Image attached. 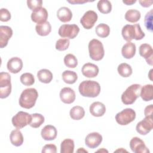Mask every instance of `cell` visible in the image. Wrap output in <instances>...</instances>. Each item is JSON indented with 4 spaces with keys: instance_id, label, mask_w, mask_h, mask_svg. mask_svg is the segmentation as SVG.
<instances>
[{
    "instance_id": "5bb4252c",
    "label": "cell",
    "mask_w": 153,
    "mask_h": 153,
    "mask_svg": "<svg viewBox=\"0 0 153 153\" xmlns=\"http://www.w3.org/2000/svg\"><path fill=\"white\" fill-rule=\"evenodd\" d=\"M139 53L140 56L143 57L147 63L151 66L153 65V50L152 46L148 44H142L139 48Z\"/></svg>"
},
{
    "instance_id": "f6af8a7d",
    "label": "cell",
    "mask_w": 153,
    "mask_h": 153,
    "mask_svg": "<svg viewBox=\"0 0 153 153\" xmlns=\"http://www.w3.org/2000/svg\"><path fill=\"white\" fill-rule=\"evenodd\" d=\"M69 3L72 4H82L86 2H91L90 1H85V0H72V1H67Z\"/></svg>"
},
{
    "instance_id": "8fae6325",
    "label": "cell",
    "mask_w": 153,
    "mask_h": 153,
    "mask_svg": "<svg viewBox=\"0 0 153 153\" xmlns=\"http://www.w3.org/2000/svg\"><path fill=\"white\" fill-rule=\"evenodd\" d=\"M153 127L152 117H145L142 121L139 122L136 127V131L141 135H146L149 133Z\"/></svg>"
},
{
    "instance_id": "ab89813d",
    "label": "cell",
    "mask_w": 153,
    "mask_h": 153,
    "mask_svg": "<svg viewBox=\"0 0 153 153\" xmlns=\"http://www.w3.org/2000/svg\"><path fill=\"white\" fill-rule=\"evenodd\" d=\"M27 5L28 8L33 12L42 7V1L41 0H28L27 1Z\"/></svg>"
},
{
    "instance_id": "3957f363",
    "label": "cell",
    "mask_w": 153,
    "mask_h": 153,
    "mask_svg": "<svg viewBox=\"0 0 153 153\" xmlns=\"http://www.w3.org/2000/svg\"><path fill=\"white\" fill-rule=\"evenodd\" d=\"M38 97V93L34 88L25 89L21 93L19 103V105L25 109H30L34 106Z\"/></svg>"
},
{
    "instance_id": "f1b7e54d",
    "label": "cell",
    "mask_w": 153,
    "mask_h": 153,
    "mask_svg": "<svg viewBox=\"0 0 153 153\" xmlns=\"http://www.w3.org/2000/svg\"><path fill=\"white\" fill-rule=\"evenodd\" d=\"M71 118L74 120H79L85 115L84 109L80 106H75L71 108L69 112Z\"/></svg>"
},
{
    "instance_id": "4fadbf2b",
    "label": "cell",
    "mask_w": 153,
    "mask_h": 153,
    "mask_svg": "<svg viewBox=\"0 0 153 153\" xmlns=\"http://www.w3.org/2000/svg\"><path fill=\"white\" fill-rule=\"evenodd\" d=\"M102 136L97 132H92L88 134L85 139V145L91 148H97L102 142Z\"/></svg>"
},
{
    "instance_id": "d590c367",
    "label": "cell",
    "mask_w": 153,
    "mask_h": 153,
    "mask_svg": "<svg viewBox=\"0 0 153 153\" xmlns=\"http://www.w3.org/2000/svg\"><path fill=\"white\" fill-rule=\"evenodd\" d=\"M65 65L70 68H75L78 65V60L72 54H68L64 57Z\"/></svg>"
},
{
    "instance_id": "6da1fadb",
    "label": "cell",
    "mask_w": 153,
    "mask_h": 153,
    "mask_svg": "<svg viewBox=\"0 0 153 153\" xmlns=\"http://www.w3.org/2000/svg\"><path fill=\"white\" fill-rule=\"evenodd\" d=\"M100 84L91 80H85L81 82L78 87L79 92L81 96L87 97H96L100 92Z\"/></svg>"
},
{
    "instance_id": "d4e9b609",
    "label": "cell",
    "mask_w": 153,
    "mask_h": 153,
    "mask_svg": "<svg viewBox=\"0 0 153 153\" xmlns=\"http://www.w3.org/2000/svg\"><path fill=\"white\" fill-rule=\"evenodd\" d=\"M140 96L142 100L148 102L153 99V85L152 84H146L141 87Z\"/></svg>"
},
{
    "instance_id": "ffe728a7",
    "label": "cell",
    "mask_w": 153,
    "mask_h": 153,
    "mask_svg": "<svg viewBox=\"0 0 153 153\" xmlns=\"http://www.w3.org/2000/svg\"><path fill=\"white\" fill-rule=\"evenodd\" d=\"M57 131L56 127L51 125L45 126L41 132V136L45 140H53L57 137Z\"/></svg>"
},
{
    "instance_id": "ba28073f",
    "label": "cell",
    "mask_w": 153,
    "mask_h": 153,
    "mask_svg": "<svg viewBox=\"0 0 153 153\" xmlns=\"http://www.w3.org/2000/svg\"><path fill=\"white\" fill-rule=\"evenodd\" d=\"M31 120V114L26 112L19 111L13 117L11 121L14 127L18 129H21L27 125H29Z\"/></svg>"
},
{
    "instance_id": "c3c4849f",
    "label": "cell",
    "mask_w": 153,
    "mask_h": 153,
    "mask_svg": "<svg viewBox=\"0 0 153 153\" xmlns=\"http://www.w3.org/2000/svg\"><path fill=\"white\" fill-rule=\"evenodd\" d=\"M97 152H108V151L107 150H106V149H103V148H102V149L98 150Z\"/></svg>"
},
{
    "instance_id": "d6a6232c",
    "label": "cell",
    "mask_w": 153,
    "mask_h": 153,
    "mask_svg": "<svg viewBox=\"0 0 153 153\" xmlns=\"http://www.w3.org/2000/svg\"><path fill=\"white\" fill-rule=\"evenodd\" d=\"M32 120L31 122L29 124V126L33 128H38L45 121L44 117L42 115L38 113H34L31 114Z\"/></svg>"
},
{
    "instance_id": "7402d4cb",
    "label": "cell",
    "mask_w": 153,
    "mask_h": 153,
    "mask_svg": "<svg viewBox=\"0 0 153 153\" xmlns=\"http://www.w3.org/2000/svg\"><path fill=\"white\" fill-rule=\"evenodd\" d=\"M136 45L131 42H127L121 48V54L123 56L127 59H131L136 54Z\"/></svg>"
},
{
    "instance_id": "ac0fdd59",
    "label": "cell",
    "mask_w": 153,
    "mask_h": 153,
    "mask_svg": "<svg viewBox=\"0 0 153 153\" xmlns=\"http://www.w3.org/2000/svg\"><path fill=\"white\" fill-rule=\"evenodd\" d=\"M48 16L47 10L44 7H41L32 13L31 19L32 22L39 24L47 22Z\"/></svg>"
},
{
    "instance_id": "7bdbcfd3",
    "label": "cell",
    "mask_w": 153,
    "mask_h": 153,
    "mask_svg": "<svg viewBox=\"0 0 153 153\" xmlns=\"http://www.w3.org/2000/svg\"><path fill=\"white\" fill-rule=\"evenodd\" d=\"M152 111H153V106L152 104L147 106L145 108V111H144L145 116V117H148V116L152 117Z\"/></svg>"
},
{
    "instance_id": "8d00e7d4",
    "label": "cell",
    "mask_w": 153,
    "mask_h": 153,
    "mask_svg": "<svg viewBox=\"0 0 153 153\" xmlns=\"http://www.w3.org/2000/svg\"><path fill=\"white\" fill-rule=\"evenodd\" d=\"M20 80L23 85L26 86L32 85L35 82V78L33 75L29 72L23 74L20 76Z\"/></svg>"
},
{
    "instance_id": "836d02e7",
    "label": "cell",
    "mask_w": 153,
    "mask_h": 153,
    "mask_svg": "<svg viewBox=\"0 0 153 153\" xmlns=\"http://www.w3.org/2000/svg\"><path fill=\"white\" fill-rule=\"evenodd\" d=\"M98 10L102 14H108L112 10V4L109 1L100 0L97 2Z\"/></svg>"
},
{
    "instance_id": "484cf974",
    "label": "cell",
    "mask_w": 153,
    "mask_h": 153,
    "mask_svg": "<svg viewBox=\"0 0 153 153\" xmlns=\"http://www.w3.org/2000/svg\"><path fill=\"white\" fill-rule=\"evenodd\" d=\"M37 77L41 82L48 84L53 79V74L48 69H42L37 72Z\"/></svg>"
},
{
    "instance_id": "74e56055",
    "label": "cell",
    "mask_w": 153,
    "mask_h": 153,
    "mask_svg": "<svg viewBox=\"0 0 153 153\" xmlns=\"http://www.w3.org/2000/svg\"><path fill=\"white\" fill-rule=\"evenodd\" d=\"M152 14H153V10L151 9L149 11H148L144 19V24L148 30L152 32L153 30V26H152Z\"/></svg>"
},
{
    "instance_id": "d6986e66",
    "label": "cell",
    "mask_w": 153,
    "mask_h": 153,
    "mask_svg": "<svg viewBox=\"0 0 153 153\" xmlns=\"http://www.w3.org/2000/svg\"><path fill=\"white\" fill-rule=\"evenodd\" d=\"M99 68L95 64L91 63H87L84 64L81 69L82 74L87 78H94L99 74Z\"/></svg>"
},
{
    "instance_id": "7a4b0ae2",
    "label": "cell",
    "mask_w": 153,
    "mask_h": 153,
    "mask_svg": "<svg viewBox=\"0 0 153 153\" xmlns=\"http://www.w3.org/2000/svg\"><path fill=\"white\" fill-rule=\"evenodd\" d=\"M121 34L123 38L127 42H130L133 39L141 40L145 36L139 24L125 25L122 29Z\"/></svg>"
},
{
    "instance_id": "b9f144b4",
    "label": "cell",
    "mask_w": 153,
    "mask_h": 153,
    "mask_svg": "<svg viewBox=\"0 0 153 153\" xmlns=\"http://www.w3.org/2000/svg\"><path fill=\"white\" fill-rule=\"evenodd\" d=\"M42 153H56L57 152V147L54 144H47L42 148Z\"/></svg>"
},
{
    "instance_id": "277c9868",
    "label": "cell",
    "mask_w": 153,
    "mask_h": 153,
    "mask_svg": "<svg viewBox=\"0 0 153 153\" xmlns=\"http://www.w3.org/2000/svg\"><path fill=\"white\" fill-rule=\"evenodd\" d=\"M141 85L134 84L130 85L121 95V101L124 105H131L140 96Z\"/></svg>"
},
{
    "instance_id": "52a82bcc",
    "label": "cell",
    "mask_w": 153,
    "mask_h": 153,
    "mask_svg": "<svg viewBox=\"0 0 153 153\" xmlns=\"http://www.w3.org/2000/svg\"><path fill=\"white\" fill-rule=\"evenodd\" d=\"M136 118V112L131 108H126L115 115L117 123L121 126H126L133 121Z\"/></svg>"
},
{
    "instance_id": "83f0119b",
    "label": "cell",
    "mask_w": 153,
    "mask_h": 153,
    "mask_svg": "<svg viewBox=\"0 0 153 153\" xmlns=\"http://www.w3.org/2000/svg\"><path fill=\"white\" fill-rule=\"evenodd\" d=\"M74 141L71 139H64L60 145L61 153H73L74 151Z\"/></svg>"
},
{
    "instance_id": "7c38bea8",
    "label": "cell",
    "mask_w": 153,
    "mask_h": 153,
    "mask_svg": "<svg viewBox=\"0 0 153 153\" xmlns=\"http://www.w3.org/2000/svg\"><path fill=\"white\" fill-rule=\"evenodd\" d=\"M130 148L134 153H149V151L144 142L138 137H133L130 141Z\"/></svg>"
},
{
    "instance_id": "ee69618b",
    "label": "cell",
    "mask_w": 153,
    "mask_h": 153,
    "mask_svg": "<svg viewBox=\"0 0 153 153\" xmlns=\"http://www.w3.org/2000/svg\"><path fill=\"white\" fill-rule=\"evenodd\" d=\"M139 2L140 3L142 7L147 8L151 6L153 2L152 1H139Z\"/></svg>"
},
{
    "instance_id": "7dc6e473",
    "label": "cell",
    "mask_w": 153,
    "mask_h": 153,
    "mask_svg": "<svg viewBox=\"0 0 153 153\" xmlns=\"http://www.w3.org/2000/svg\"><path fill=\"white\" fill-rule=\"evenodd\" d=\"M77 152H88V151H86V150H85V149H84V148H80L79 149H78L77 150Z\"/></svg>"
},
{
    "instance_id": "9a60e30c",
    "label": "cell",
    "mask_w": 153,
    "mask_h": 153,
    "mask_svg": "<svg viewBox=\"0 0 153 153\" xmlns=\"http://www.w3.org/2000/svg\"><path fill=\"white\" fill-rule=\"evenodd\" d=\"M13 35L12 29L8 26H0V47L4 48L8 44V40Z\"/></svg>"
},
{
    "instance_id": "f35d334b",
    "label": "cell",
    "mask_w": 153,
    "mask_h": 153,
    "mask_svg": "<svg viewBox=\"0 0 153 153\" xmlns=\"http://www.w3.org/2000/svg\"><path fill=\"white\" fill-rule=\"evenodd\" d=\"M69 44V39L66 38H60L56 41V49L59 51H65L68 48Z\"/></svg>"
},
{
    "instance_id": "e0dca14e",
    "label": "cell",
    "mask_w": 153,
    "mask_h": 153,
    "mask_svg": "<svg viewBox=\"0 0 153 153\" xmlns=\"http://www.w3.org/2000/svg\"><path fill=\"white\" fill-rule=\"evenodd\" d=\"M7 66L10 72L17 74L22 69L23 62L20 58L18 57H14L8 60Z\"/></svg>"
},
{
    "instance_id": "30bf717a",
    "label": "cell",
    "mask_w": 153,
    "mask_h": 153,
    "mask_svg": "<svg viewBox=\"0 0 153 153\" xmlns=\"http://www.w3.org/2000/svg\"><path fill=\"white\" fill-rule=\"evenodd\" d=\"M98 16L97 13L93 10L86 11L80 19V23L84 28L86 29H91L97 22Z\"/></svg>"
},
{
    "instance_id": "603a6c76",
    "label": "cell",
    "mask_w": 153,
    "mask_h": 153,
    "mask_svg": "<svg viewBox=\"0 0 153 153\" xmlns=\"http://www.w3.org/2000/svg\"><path fill=\"white\" fill-rule=\"evenodd\" d=\"M57 16L60 22L66 23L70 22L72 19V13L69 8L62 7L57 10Z\"/></svg>"
},
{
    "instance_id": "5b68a950",
    "label": "cell",
    "mask_w": 153,
    "mask_h": 153,
    "mask_svg": "<svg viewBox=\"0 0 153 153\" xmlns=\"http://www.w3.org/2000/svg\"><path fill=\"white\" fill-rule=\"evenodd\" d=\"M88 52L90 58L95 61H99L105 55L103 44L97 39H91L88 43Z\"/></svg>"
},
{
    "instance_id": "8992f818",
    "label": "cell",
    "mask_w": 153,
    "mask_h": 153,
    "mask_svg": "<svg viewBox=\"0 0 153 153\" xmlns=\"http://www.w3.org/2000/svg\"><path fill=\"white\" fill-rule=\"evenodd\" d=\"M11 92V76L7 72H1L0 73V98H7Z\"/></svg>"
},
{
    "instance_id": "44dd1931",
    "label": "cell",
    "mask_w": 153,
    "mask_h": 153,
    "mask_svg": "<svg viewBox=\"0 0 153 153\" xmlns=\"http://www.w3.org/2000/svg\"><path fill=\"white\" fill-rule=\"evenodd\" d=\"M90 114L96 117L103 116L106 112L105 105L100 102H94L90 106Z\"/></svg>"
},
{
    "instance_id": "9c48e42d",
    "label": "cell",
    "mask_w": 153,
    "mask_h": 153,
    "mask_svg": "<svg viewBox=\"0 0 153 153\" xmlns=\"http://www.w3.org/2000/svg\"><path fill=\"white\" fill-rule=\"evenodd\" d=\"M79 32V27L75 24L62 25L59 29L58 33L62 38L66 39H74Z\"/></svg>"
},
{
    "instance_id": "cb8c5ba5",
    "label": "cell",
    "mask_w": 153,
    "mask_h": 153,
    "mask_svg": "<svg viewBox=\"0 0 153 153\" xmlns=\"http://www.w3.org/2000/svg\"><path fill=\"white\" fill-rule=\"evenodd\" d=\"M10 139L11 143L15 146H20L23 143V136L22 132L17 128L11 131Z\"/></svg>"
},
{
    "instance_id": "1f68e13d",
    "label": "cell",
    "mask_w": 153,
    "mask_h": 153,
    "mask_svg": "<svg viewBox=\"0 0 153 153\" xmlns=\"http://www.w3.org/2000/svg\"><path fill=\"white\" fill-rule=\"evenodd\" d=\"M97 35L100 38H106L110 33V27L105 23H100L96 27L95 29Z\"/></svg>"
},
{
    "instance_id": "bcb514c9",
    "label": "cell",
    "mask_w": 153,
    "mask_h": 153,
    "mask_svg": "<svg viewBox=\"0 0 153 153\" xmlns=\"http://www.w3.org/2000/svg\"><path fill=\"white\" fill-rule=\"evenodd\" d=\"M136 2V0H134V1H133V0L123 1V2L124 4H125L126 5H133V4H134Z\"/></svg>"
},
{
    "instance_id": "60d3db41",
    "label": "cell",
    "mask_w": 153,
    "mask_h": 153,
    "mask_svg": "<svg viewBox=\"0 0 153 153\" xmlns=\"http://www.w3.org/2000/svg\"><path fill=\"white\" fill-rule=\"evenodd\" d=\"M11 19V13L7 8H1L0 10V20L6 22Z\"/></svg>"
},
{
    "instance_id": "e575fe53",
    "label": "cell",
    "mask_w": 153,
    "mask_h": 153,
    "mask_svg": "<svg viewBox=\"0 0 153 153\" xmlns=\"http://www.w3.org/2000/svg\"><path fill=\"white\" fill-rule=\"evenodd\" d=\"M117 71L118 74L123 77L127 78L132 74V68L128 64L122 63L118 66Z\"/></svg>"
},
{
    "instance_id": "2e32d148",
    "label": "cell",
    "mask_w": 153,
    "mask_h": 153,
    "mask_svg": "<svg viewBox=\"0 0 153 153\" xmlns=\"http://www.w3.org/2000/svg\"><path fill=\"white\" fill-rule=\"evenodd\" d=\"M75 93L70 87H64L60 92V98L64 103L71 104L75 100Z\"/></svg>"
},
{
    "instance_id": "4316f807",
    "label": "cell",
    "mask_w": 153,
    "mask_h": 153,
    "mask_svg": "<svg viewBox=\"0 0 153 153\" xmlns=\"http://www.w3.org/2000/svg\"><path fill=\"white\" fill-rule=\"evenodd\" d=\"M35 30L36 33L42 36H45L51 32V26L48 22H45L42 23L37 24L35 26Z\"/></svg>"
},
{
    "instance_id": "4dcf8cb0",
    "label": "cell",
    "mask_w": 153,
    "mask_h": 153,
    "mask_svg": "<svg viewBox=\"0 0 153 153\" xmlns=\"http://www.w3.org/2000/svg\"><path fill=\"white\" fill-rule=\"evenodd\" d=\"M141 17L140 11L134 9H130L127 11L125 14V19L130 23L138 22Z\"/></svg>"
},
{
    "instance_id": "f546056e",
    "label": "cell",
    "mask_w": 153,
    "mask_h": 153,
    "mask_svg": "<svg viewBox=\"0 0 153 153\" xmlns=\"http://www.w3.org/2000/svg\"><path fill=\"white\" fill-rule=\"evenodd\" d=\"M62 76L63 81L68 84H74L78 79V75L74 71L69 70L65 71L62 73Z\"/></svg>"
}]
</instances>
